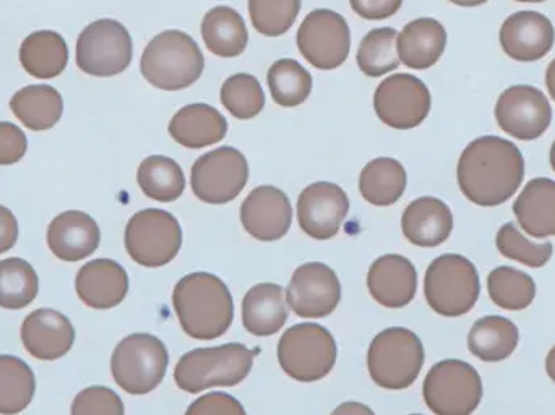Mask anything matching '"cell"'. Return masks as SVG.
I'll return each mask as SVG.
<instances>
[{"label": "cell", "mask_w": 555, "mask_h": 415, "mask_svg": "<svg viewBox=\"0 0 555 415\" xmlns=\"http://www.w3.org/2000/svg\"><path fill=\"white\" fill-rule=\"evenodd\" d=\"M546 371L547 375L551 377V380H553L555 384V346L553 349H551L550 354H547Z\"/></svg>", "instance_id": "cell-50"}, {"label": "cell", "mask_w": 555, "mask_h": 415, "mask_svg": "<svg viewBox=\"0 0 555 415\" xmlns=\"http://www.w3.org/2000/svg\"><path fill=\"white\" fill-rule=\"evenodd\" d=\"M406 169L393 158H378L362 169L359 191L374 207H391L406 191Z\"/></svg>", "instance_id": "cell-33"}, {"label": "cell", "mask_w": 555, "mask_h": 415, "mask_svg": "<svg viewBox=\"0 0 555 415\" xmlns=\"http://www.w3.org/2000/svg\"><path fill=\"white\" fill-rule=\"evenodd\" d=\"M302 0H249L254 28L269 38L289 31L300 12Z\"/></svg>", "instance_id": "cell-41"}, {"label": "cell", "mask_w": 555, "mask_h": 415, "mask_svg": "<svg viewBox=\"0 0 555 415\" xmlns=\"http://www.w3.org/2000/svg\"><path fill=\"white\" fill-rule=\"evenodd\" d=\"M221 103L236 119H254L266 107V91L254 75H231L221 87Z\"/></svg>", "instance_id": "cell-40"}, {"label": "cell", "mask_w": 555, "mask_h": 415, "mask_svg": "<svg viewBox=\"0 0 555 415\" xmlns=\"http://www.w3.org/2000/svg\"><path fill=\"white\" fill-rule=\"evenodd\" d=\"M332 415H375L374 411L371 407L365 406V404L354 403V401H349V403H343L341 406L336 407L333 411Z\"/></svg>", "instance_id": "cell-48"}, {"label": "cell", "mask_w": 555, "mask_h": 415, "mask_svg": "<svg viewBox=\"0 0 555 415\" xmlns=\"http://www.w3.org/2000/svg\"><path fill=\"white\" fill-rule=\"evenodd\" d=\"M495 244L505 258L530 268H543L544 264L550 263L554 251L551 242L533 244L512 222H507L499 229Z\"/></svg>", "instance_id": "cell-42"}, {"label": "cell", "mask_w": 555, "mask_h": 415, "mask_svg": "<svg viewBox=\"0 0 555 415\" xmlns=\"http://www.w3.org/2000/svg\"><path fill=\"white\" fill-rule=\"evenodd\" d=\"M495 120L514 139L533 142L550 129L553 107L540 88L515 85L499 96Z\"/></svg>", "instance_id": "cell-15"}, {"label": "cell", "mask_w": 555, "mask_h": 415, "mask_svg": "<svg viewBox=\"0 0 555 415\" xmlns=\"http://www.w3.org/2000/svg\"><path fill=\"white\" fill-rule=\"evenodd\" d=\"M398 55L406 67L427 70L442 57L447 48V31L436 18H417L408 23L398 35Z\"/></svg>", "instance_id": "cell-26"}, {"label": "cell", "mask_w": 555, "mask_h": 415, "mask_svg": "<svg viewBox=\"0 0 555 415\" xmlns=\"http://www.w3.org/2000/svg\"><path fill=\"white\" fill-rule=\"evenodd\" d=\"M401 229L404 237L416 247H439L452 234V209L439 198H417L404 209Z\"/></svg>", "instance_id": "cell-24"}, {"label": "cell", "mask_w": 555, "mask_h": 415, "mask_svg": "<svg viewBox=\"0 0 555 415\" xmlns=\"http://www.w3.org/2000/svg\"><path fill=\"white\" fill-rule=\"evenodd\" d=\"M297 48L320 70L341 67L351 49L348 22L333 10H313L297 29Z\"/></svg>", "instance_id": "cell-13"}, {"label": "cell", "mask_w": 555, "mask_h": 415, "mask_svg": "<svg viewBox=\"0 0 555 415\" xmlns=\"http://www.w3.org/2000/svg\"><path fill=\"white\" fill-rule=\"evenodd\" d=\"M450 2L455 3V5L460 7H479L488 3L489 0H450Z\"/></svg>", "instance_id": "cell-51"}, {"label": "cell", "mask_w": 555, "mask_h": 415, "mask_svg": "<svg viewBox=\"0 0 555 415\" xmlns=\"http://www.w3.org/2000/svg\"><path fill=\"white\" fill-rule=\"evenodd\" d=\"M39 280L35 268L22 258L0 261V307L22 310L38 297Z\"/></svg>", "instance_id": "cell-36"}, {"label": "cell", "mask_w": 555, "mask_h": 415, "mask_svg": "<svg viewBox=\"0 0 555 415\" xmlns=\"http://www.w3.org/2000/svg\"><path fill=\"white\" fill-rule=\"evenodd\" d=\"M520 342V332L512 320L491 315L478 320L468 336V348L482 362H502L511 358Z\"/></svg>", "instance_id": "cell-31"}, {"label": "cell", "mask_w": 555, "mask_h": 415, "mask_svg": "<svg viewBox=\"0 0 555 415\" xmlns=\"http://www.w3.org/2000/svg\"><path fill=\"white\" fill-rule=\"evenodd\" d=\"M28 140L15 124L0 122V166H12L25 156Z\"/></svg>", "instance_id": "cell-45"}, {"label": "cell", "mask_w": 555, "mask_h": 415, "mask_svg": "<svg viewBox=\"0 0 555 415\" xmlns=\"http://www.w3.org/2000/svg\"><path fill=\"white\" fill-rule=\"evenodd\" d=\"M132 57L130 33L117 20H98L78 36L77 65L85 74L114 77L129 67Z\"/></svg>", "instance_id": "cell-11"}, {"label": "cell", "mask_w": 555, "mask_h": 415, "mask_svg": "<svg viewBox=\"0 0 555 415\" xmlns=\"http://www.w3.org/2000/svg\"><path fill=\"white\" fill-rule=\"evenodd\" d=\"M286 297L278 284H257L243 300L244 328L250 335L267 338L276 335L287 320Z\"/></svg>", "instance_id": "cell-28"}, {"label": "cell", "mask_w": 555, "mask_h": 415, "mask_svg": "<svg viewBox=\"0 0 555 415\" xmlns=\"http://www.w3.org/2000/svg\"><path fill=\"white\" fill-rule=\"evenodd\" d=\"M22 341L33 358L46 362L57 361L74 346V325L57 310H35L23 322Z\"/></svg>", "instance_id": "cell-21"}, {"label": "cell", "mask_w": 555, "mask_h": 415, "mask_svg": "<svg viewBox=\"0 0 555 415\" xmlns=\"http://www.w3.org/2000/svg\"><path fill=\"white\" fill-rule=\"evenodd\" d=\"M18 241V221L9 208L0 205V254L9 251Z\"/></svg>", "instance_id": "cell-47"}, {"label": "cell", "mask_w": 555, "mask_h": 415, "mask_svg": "<svg viewBox=\"0 0 555 415\" xmlns=\"http://www.w3.org/2000/svg\"><path fill=\"white\" fill-rule=\"evenodd\" d=\"M424 294L430 309L439 315H465L481 294L478 270L462 255H440L427 268Z\"/></svg>", "instance_id": "cell-6"}, {"label": "cell", "mask_w": 555, "mask_h": 415, "mask_svg": "<svg viewBox=\"0 0 555 415\" xmlns=\"http://www.w3.org/2000/svg\"><path fill=\"white\" fill-rule=\"evenodd\" d=\"M205 57L195 39L169 29L155 36L140 61L143 77L163 91H181L197 83L204 74Z\"/></svg>", "instance_id": "cell-3"}, {"label": "cell", "mask_w": 555, "mask_h": 415, "mask_svg": "<svg viewBox=\"0 0 555 415\" xmlns=\"http://www.w3.org/2000/svg\"><path fill=\"white\" fill-rule=\"evenodd\" d=\"M398 31L393 28H375L362 38L358 49V65L371 78L382 77L400 67Z\"/></svg>", "instance_id": "cell-38"}, {"label": "cell", "mask_w": 555, "mask_h": 415, "mask_svg": "<svg viewBox=\"0 0 555 415\" xmlns=\"http://www.w3.org/2000/svg\"><path fill=\"white\" fill-rule=\"evenodd\" d=\"M122 400L106 387H90L75 397L70 415H124Z\"/></svg>", "instance_id": "cell-43"}, {"label": "cell", "mask_w": 555, "mask_h": 415, "mask_svg": "<svg viewBox=\"0 0 555 415\" xmlns=\"http://www.w3.org/2000/svg\"><path fill=\"white\" fill-rule=\"evenodd\" d=\"M137 181L146 197L162 204L178 200L185 191V178L181 166L166 156H149L140 165Z\"/></svg>", "instance_id": "cell-34"}, {"label": "cell", "mask_w": 555, "mask_h": 415, "mask_svg": "<svg viewBox=\"0 0 555 415\" xmlns=\"http://www.w3.org/2000/svg\"><path fill=\"white\" fill-rule=\"evenodd\" d=\"M100 225L83 211H65L48 229V245L62 261H80L100 247Z\"/></svg>", "instance_id": "cell-23"}, {"label": "cell", "mask_w": 555, "mask_h": 415, "mask_svg": "<svg viewBox=\"0 0 555 415\" xmlns=\"http://www.w3.org/2000/svg\"><path fill=\"white\" fill-rule=\"evenodd\" d=\"M278 362L293 380L302 384L322 380L335 367V338L317 323L291 326L278 342Z\"/></svg>", "instance_id": "cell-7"}, {"label": "cell", "mask_w": 555, "mask_h": 415, "mask_svg": "<svg viewBox=\"0 0 555 415\" xmlns=\"http://www.w3.org/2000/svg\"><path fill=\"white\" fill-rule=\"evenodd\" d=\"M172 306L185 335L198 341L221 338L234 319L227 284L210 273H191L176 284Z\"/></svg>", "instance_id": "cell-2"}, {"label": "cell", "mask_w": 555, "mask_h": 415, "mask_svg": "<svg viewBox=\"0 0 555 415\" xmlns=\"http://www.w3.org/2000/svg\"><path fill=\"white\" fill-rule=\"evenodd\" d=\"M241 221L257 241H278L289 231L293 207L283 191L272 185H262L254 189L243 202Z\"/></svg>", "instance_id": "cell-19"}, {"label": "cell", "mask_w": 555, "mask_h": 415, "mask_svg": "<svg viewBox=\"0 0 555 415\" xmlns=\"http://www.w3.org/2000/svg\"><path fill=\"white\" fill-rule=\"evenodd\" d=\"M20 62L31 77L49 80L67 67L68 48L59 33L36 31L23 41Z\"/></svg>", "instance_id": "cell-32"}, {"label": "cell", "mask_w": 555, "mask_h": 415, "mask_svg": "<svg viewBox=\"0 0 555 415\" xmlns=\"http://www.w3.org/2000/svg\"><path fill=\"white\" fill-rule=\"evenodd\" d=\"M378 119L395 130L421 126L433 107L429 88L414 75L397 74L385 78L374 94Z\"/></svg>", "instance_id": "cell-14"}, {"label": "cell", "mask_w": 555, "mask_h": 415, "mask_svg": "<svg viewBox=\"0 0 555 415\" xmlns=\"http://www.w3.org/2000/svg\"><path fill=\"white\" fill-rule=\"evenodd\" d=\"M256 352L240 342L217 348L194 349L179 359L176 385L185 393L197 394L217 387H236L249 377Z\"/></svg>", "instance_id": "cell-4"}, {"label": "cell", "mask_w": 555, "mask_h": 415, "mask_svg": "<svg viewBox=\"0 0 555 415\" xmlns=\"http://www.w3.org/2000/svg\"><path fill=\"white\" fill-rule=\"evenodd\" d=\"M546 87L551 98L555 101V59L551 62L546 70Z\"/></svg>", "instance_id": "cell-49"}, {"label": "cell", "mask_w": 555, "mask_h": 415, "mask_svg": "<svg viewBox=\"0 0 555 415\" xmlns=\"http://www.w3.org/2000/svg\"><path fill=\"white\" fill-rule=\"evenodd\" d=\"M413 415H420V414H413Z\"/></svg>", "instance_id": "cell-54"}, {"label": "cell", "mask_w": 555, "mask_h": 415, "mask_svg": "<svg viewBox=\"0 0 555 415\" xmlns=\"http://www.w3.org/2000/svg\"><path fill=\"white\" fill-rule=\"evenodd\" d=\"M488 290L495 306L511 312L528 309L537 297L533 277L512 267L495 268L488 276Z\"/></svg>", "instance_id": "cell-37"}, {"label": "cell", "mask_w": 555, "mask_h": 415, "mask_svg": "<svg viewBox=\"0 0 555 415\" xmlns=\"http://www.w3.org/2000/svg\"><path fill=\"white\" fill-rule=\"evenodd\" d=\"M124 242L135 263L146 268L165 267L181 250V224L165 209H143L130 218Z\"/></svg>", "instance_id": "cell-10"}, {"label": "cell", "mask_w": 555, "mask_h": 415, "mask_svg": "<svg viewBox=\"0 0 555 415\" xmlns=\"http://www.w3.org/2000/svg\"><path fill=\"white\" fill-rule=\"evenodd\" d=\"M205 44L218 57H237L249 42L246 23L240 12L227 5L208 10L202 22Z\"/></svg>", "instance_id": "cell-29"}, {"label": "cell", "mask_w": 555, "mask_h": 415, "mask_svg": "<svg viewBox=\"0 0 555 415\" xmlns=\"http://www.w3.org/2000/svg\"><path fill=\"white\" fill-rule=\"evenodd\" d=\"M501 46L517 62H537L554 48L555 29L546 15L533 10L515 12L502 23Z\"/></svg>", "instance_id": "cell-18"}, {"label": "cell", "mask_w": 555, "mask_h": 415, "mask_svg": "<svg viewBox=\"0 0 555 415\" xmlns=\"http://www.w3.org/2000/svg\"><path fill=\"white\" fill-rule=\"evenodd\" d=\"M10 109L26 129L44 132L61 120L64 101L55 88L31 85L16 91L10 101Z\"/></svg>", "instance_id": "cell-30"}, {"label": "cell", "mask_w": 555, "mask_h": 415, "mask_svg": "<svg viewBox=\"0 0 555 415\" xmlns=\"http://www.w3.org/2000/svg\"><path fill=\"white\" fill-rule=\"evenodd\" d=\"M351 9L365 20H385L393 16L403 0H349Z\"/></svg>", "instance_id": "cell-46"}, {"label": "cell", "mask_w": 555, "mask_h": 415, "mask_svg": "<svg viewBox=\"0 0 555 415\" xmlns=\"http://www.w3.org/2000/svg\"><path fill=\"white\" fill-rule=\"evenodd\" d=\"M423 394L436 415H472L481 404L482 380L473 365L449 359L430 368Z\"/></svg>", "instance_id": "cell-9"}, {"label": "cell", "mask_w": 555, "mask_h": 415, "mask_svg": "<svg viewBox=\"0 0 555 415\" xmlns=\"http://www.w3.org/2000/svg\"><path fill=\"white\" fill-rule=\"evenodd\" d=\"M227 133V117L220 111L204 103L182 107L169 122V135L179 145L191 150H201L220 143Z\"/></svg>", "instance_id": "cell-25"}, {"label": "cell", "mask_w": 555, "mask_h": 415, "mask_svg": "<svg viewBox=\"0 0 555 415\" xmlns=\"http://www.w3.org/2000/svg\"><path fill=\"white\" fill-rule=\"evenodd\" d=\"M515 2H524V3H541V2H546V0H515Z\"/></svg>", "instance_id": "cell-53"}, {"label": "cell", "mask_w": 555, "mask_h": 415, "mask_svg": "<svg viewBox=\"0 0 555 415\" xmlns=\"http://www.w3.org/2000/svg\"><path fill=\"white\" fill-rule=\"evenodd\" d=\"M456 179L469 202L499 207L511 200L524 182V155L515 143L501 137H479L463 150Z\"/></svg>", "instance_id": "cell-1"}, {"label": "cell", "mask_w": 555, "mask_h": 415, "mask_svg": "<svg viewBox=\"0 0 555 415\" xmlns=\"http://www.w3.org/2000/svg\"><path fill=\"white\" fill-rule=\"evenodd\" d=\"M36 391L35 374L13 355H0V415L23 413Z\"/></svg>", "instance_id": "cell-35"}, {"label": "cell", "mask_w": 555, "mask_h": 415, "mask_svg": "<svg viewBox=\"0 0 555 415\" xmlns=\"http://www.w3.org/2000/svg\"><path fill=\"white\" fill-rule=\"evenodd\" d=\"M518 224L534 238L555 235V181L537 178L528 182L514 204Z\"/></svg>", "instance_id": "cell-27"}, {"label": "cell", "mask_w": 555, "mask_h": 415, "mask_svg": "<svg viewBox=\"0 0 555 415\" xmlns=\"http://www.w3.org/2000/svg\"><path fill=\"white\" fill-rule=\"evenodd\" d=\"M185 415H247L243 404L227 393H208L189 406Z\"/></svg>", "instance_id": "cell-44"}, {"label": "cell", "mask_w": 555, "mask_h": 415, "mask_svg": "<svg viewBox=\"0 0 555 415\" xmlns=\"http://www.w3.org/2000/svg\"><path fill=\"white\" fill-rule=\"evenodd\" d=\"M341 300V283L323 263L302 264L294 271L286 290V302L297 316L323 319L335 312Z\"/></svg>", "instance_id": "cell-16"}, {"label": "cell", "mask_w": 555, "mask_h": 415, "mask_svg": "<svg viewBox=\"0 0 555 415\" xmlns=\"http://www.w3.org/2000/svg\"><path fill=\"white\" fill-rule=\"evenodd\" d=\"M367 287L375 302L380 306L387 309L406 307L416 296V268L401 255H384L372 263Z\"/></svg>", "instance_id": "cell-22"}, {"label": "cell", "mask_w": 555, "mask_h": 415, "mask_svg": "<svg viewBox=\"0 0 555 415\" xmlns=\"http://www.w3.org/2000/svg\"><path fill=\"white\" fill-rule=\"evenodd\" d=\"M349 211V198L339 185L315 182L300 192L297 219L304 234L317 241L335 237Z\"/></svg>", "instance_id": "cell-17"}, {"label": "cell", "mask_w": 555, "mask_h": 415, "mask_svg": "<svg viewBox=\"0 0 555 415\" xmlns=\"http://www.w3.org/2000/svg\"><path fill=\"white\" fill-rule=\"evenodd\" d=\"M249 182V163L240 150L221 146L201 156L192 168L191 185L198 200L224 205L236 200Z\"/></svg>", "instance_id": "cell-12"}, {"label": "cell", "mask_w": 555, "mask_h": 415, "mask_svg": "<svg viewBox=\"0 0 555 415\" xmlns=\"http://www.w3.org/2000/svg\"><path fill=\"white\" fill-rule=\"evenodd\" d=\"M551 166H553V171L555 172V142L553 143V148H551Z\"/></svg>", "instance_id": "cell-52"}, {"label": "cell", "mask_w": 555, "mask_h": 415, "mask_svg": "<svg viewBox=\"0 0 555 415\" xmlns=\"http://www.w3.org/2000/svg\"><path fill=\"white\" fill-rule=\"evenodd\" d=\"M75 290L90 309H114L129 293V276L117 261L98 258L80 268L75 277Z\"/></svg>", "instance_id": "cell-20"}, {"label": "cell", "mask_w": 555, "mask_h": 415, "mask_svg": "<svg viewBox=\"0 0 555 415\" xmlns=\"http://www.w3.org/2000/svg\"><path fill=\"white\" fill-rule=\"evenodd\" d=\"M423 365V342L410 329H385L369 346V374L384 390H406L420 377Z\"/></svg>", "instance_id": "cell-5"}, {"label": "cell", "mask_w": 555, "mask_h": 415, "mask_svg": "<svg viewBox=\"0 0 555 415\" xmlns=\"http://www.w3.org/2000/svg\"><path fill=\"white\" fill-rule=\"evenodd\" d=\"M165 342L146 333L127 336L114 349L111 372L114 381L129 394H149L162 385L168 371Z\"/></svg>", "instance_id": "cell-8"}, {"label": "cell", "mask_w": 555, "mask_h": 415, "mask_svg": "<svg viewBox=\"0 0 555 415\" xmlns=\"http://www.w3.org/2000/svg\"><path fill=\"white\" fill-rule=\"evenodd\" d=\"M269 87L281 107H296L312 91V75L294 59H280L269 70Z\"/></svg>", "instance_id": "cell-39"}]
</instances>
